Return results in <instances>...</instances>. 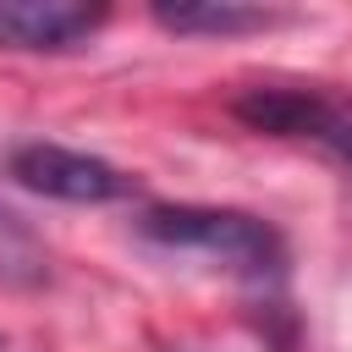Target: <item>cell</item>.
I'll return each instance as SVG.
<instances>
[{
  "label": "cell",
  "mask_w": 352,
  "mask_h": 352,
  "mask_svg": "<svg viewBox=\"0 0 352 352\" xmlns=\"http://www.w3.org/2000/svg\"><path fill=\"white\" fill-rule=\"evenodd\" d=\"M138 236L176 258H204L236 280H280L286 242L270 220L214 204H154L138 214Z\"/></svg>",
  "instance_id": "cell-1"
},
{
  "label": "cell",
  "mask_w": 352,
  "mask_h": 352,
  "mask_svg": "<svg viewBox=\"0 0 352 352\" xmlns=\"http://www.w3.org/2000/svg\"><path fill=\"white\" fill-rule=\"evenodd\" d=\"M6 170L16 187L60 198V204H116L132 192V176L121 165L82 154V148H66V143H16Z\"/></svg>",
  "instance_id": "cell-2"
},
{
  "label": "cell",
  "mask_w": 352,
  "mask_h": 352,
  "mask_svg": "<svg viewBox=\"0 0 352 352\" xmlns=\"http://www.w3.org/2000/svg\"><path fill=\"white\" fill-rule=\"evenodd\" d=\"M110 6L88 0H0V50L22 55H66L82 50L104 28Z\"/></svg>",
  "instance_id": "cell-3"
},
{
  "label": "cell",
  "mask_w": 352,
  "mask_h": 352,
  "mask_svg": "<svg viewBox=\"0 0 352 352\" xmlns=\"http://www.w3.org/2000/svg\"><path fill=\"white\" fill-rule=\"evenodd\" d=\"M336 110H341V99H330L319 88H280V82L248 88V94L231 99V116L242 126L270 132V138H314V143L324 138V126L336 121Z\"/></svg>",
  "instance_id": "cell-4"
},
{
  "label": "cell",
  "mask_w": 352,
  "mask_h": 352,
  "mask_svg": "<svg viewBox=\"0 0 352 352\" xmlns=\"http://www.w3.org/2000/svg\"><path fill=\"white\" fill-rule=\"evenodd\" d=\"M154 22L187 38H236V33H264L280 22V11L248 6V0H154Z\"/></svg>",
  "instance_id": "cell-5"
},
{
  "label": "cell",
  "mask_w": 352,
  "mask_h": 352,
  "mask_svg": "<svg viewBox=\"0 0 352 352\" xmlns=\"http://www.w3.org/2000/svg\"><path fill=\"white\" fill-rule=\"evenodd\" d=\"M44 275H50L44 242L11 209H0V286H38Z\"/></svg>",
  "instance_id": "cell-6"
},
{
  "label": "cell",
  "mask_w": 352,
  "mask_h": 352,
  "mask_svg": "<svg viewBox=\"0 0 352 352\" xmlns=\"http://www.w3.org/2000/svg\"><path fill=\"white\" fill-rule=\"evenodd\" d=\"M319 143H324V148H330V154H336V160L352 170V110H346V104L336 110V121L324 126V138H319Z\"/></svg>",
  "instance_id": "cell-7"
}]
</instances>
